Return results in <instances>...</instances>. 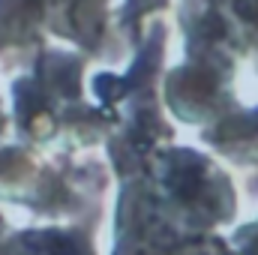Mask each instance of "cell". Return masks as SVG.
I'll use <instances>...</instances> for the list:
<instances>
[{
	"mask_svg": "<svg viewBox=\"0 0 258 255\" xmlns=\"http://www.w3.org/2000/svg\"><path fill=\"white\" fill-rule=\"evenodd\" d=\"M78 69L72 54L45 51L36 72L15 84V117L30 138H57L78 129L93 135V126L102 123V114L81 105Z\"/></svg>",
	"mask_w": 258,
	"mask_h": 255,
	"instance_id": "cell-1",
	"label": "cell"
},
{
	"mask_svg": "<svg viewBox=\"0 0 258 255\" xmlns=\"http://www.w3.org/2000/svg\"><path fill=\"white\" fill-rule=\"evenodd\" d=\"M24 255H93L87 240L75 231H39V234H21L15 240Z\"/></svg>",
	"mask_w": 258,
	"mask_h": 255,
	"instance_id": "cell-2",
	"label": "cell"
},
{
	"mask_svg": "<svg viewBox=\"0 0 258 255\" xmlns=\"http://www.w3.org/2000/svg\"><path fill=\"white\" fill-rule=\"evenodd\" d=\"M15 252V240L3 237V219H0V255H12Z\"/></svg>",
	"mask_w": 258,
	"mask_h": 255,
	"instance_id": "cell-3",
	"label": "cell"
}]
</instances>
